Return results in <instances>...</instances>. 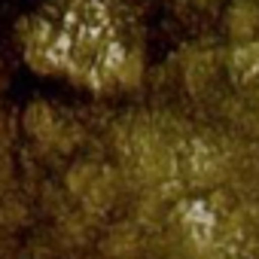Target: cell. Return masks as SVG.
I'll return each mask as SVG.
<instances>
[{
	"instance_id": "obj_1",
	"label": "cell",
	"mask_w": 259,
	"mask_h": 259,
	"mask_svg": "<svg viewBox=\"0 0 259 259\" xmlns=\"http://www.w3.org/2000/svg\"><path fill=\"white\" fill-rule=\"evenodd\" d=\"M25 55L40 70L61 67L64 76L79 82L113 79L128 58L122 25L104 0H70L52 16L37 13L25 31Z\"/></svg>"
}]
</instances>
